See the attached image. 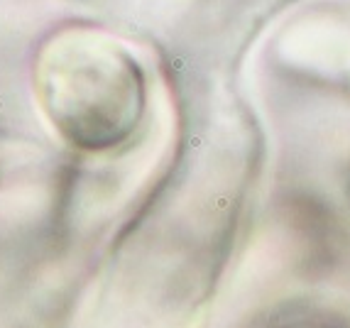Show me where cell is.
<instances>
[{
  "label": "cell",
  "instance_id": "cell-1",
  "mask_svg": "<svg viewBox=\"0 0 350 328\" xmlns=\"http://www.w3.org/2000/svg\"><path fill=\"white\" fill-rule=\"evenodd\" d=\"M39 101L69 144L110 152L140 127L147 110V81L125 49L73 42L54 49L42 64Z\"/></svg>",
  "mask_w": 350,
  "mask_h": 328
}]
</instances>
